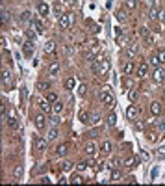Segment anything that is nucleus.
Masks as SVG:
<instances>
[{"mask_svg":"<svg viewBox=\"0 0 165 186\" xmlns=\"http://www.w3.org/2000/svg\"><path fill=\"white\" fill-rule=\"evenodd\" d=\"M150 65H154V67H160V65H161V61H160L158 54H154V56L150 58Z\"/></svg>","mask_w":165,"mask_h":186,"instance_id":"obj_32","label":"nucleus"},{"mask_svg":"<svg viewBox=\"0 0 165 186\" xmlns=\"http://www.w3.org/2000/svg\"><path fill=\"white\" fill-rule=\"evenodd\" d=\"M65 52H67V54H71V52H72V46H69V45H67V46H65Z\"/></svg>","mask_w":165,"mask_h":186,"instance_id":"obj_56","label":"nucleus"},{"mask_svg":"<svg viewBox=\"0 0 165 186\" xmlns=\"http://www.w3.org/2000/svg\"><path fill=\"white\" fill-rule=\"evenodd\" d=\"M72 24H74V15L72 13H63L61 17H59V26H61L63 30L71 28Z\"/></svg>","mask_w":165,"mask_h":186,"instance_id":"obj_1","label":"nucleus"},{"mask_svg":"<svg viewBox=\"0 0 165 186\" xmlns=\"http://www.w3.org/2000/svg\"><path fill=\"white\" fill-rule=\"evenodd\" d=\"M115 17H117L119 22H126V21H128V13H126V9H119Z\"/></svg>","mask_w":165,"mask_h":186,"instance_id":"obj_19","label":"nucleus"},{"mask_svg":"<svg viewBox=\"0 0 165 186\" xmlns=\"http://www.w3.org/2000/svg\"><path fill=\"white\" fill-rule=\"evenodd\" d=\"M156 177H158V167L152 169V179H156Z\"/></svg>","mask_w":165,"mask_h":186,"instance_id":"obj_54","label":"nucleus"},{"mask_svg":"<svg viewBox=\"0 0 165 186\" xmlns=\"http://www.w3.org/2000/svg\"><path fill=\"white\" fill-rule=\"evenodd\" d=\"M98 123H100V115H98V114H89V123H87V125L97 127Z\"/></svg>","mask_w":165,"mask_h":186,"instance_id":"obj_21","label":"nucleus"},{"mask_svg":"<svg viewBox=\"0 0 165 186\" xmlns=\"http://www.w3.org/2000/svg\"><path fill=\"white\" fill-rule=\"evenodd\" d=\"M145 41H147V45H154V36H152V34H148V36L145 37Z\"/></svg>","mask_w":165,"mask_h":186,"instance_id":"obj_48","label":"nucleus"},{"mask_svg":"<svg viewBox=\"0 0 165 186\" xmlns=\"http://www.w3.org/2000/svg\"><path fill=\"white\" fill-rule=\"evenodd\" d=\"M71 169H72V162H63L61 164V171L65 173V171H71Z\"/></svg>","mask_w":165,"mask_h":186,"instance_id":"obj_35","label":"nucleus"},{"mask_svg":"<svg viewBox=\"0 0 165 186\" xmlns=\"http://www.w3.org/2000/svg\"><path fill=\"white\" fill-rule=\"evenodd\" d=\"M67 153H69V143H61L56 149V157H65Z\"/></svg>","mask_w":165,"mask_h":186,"instance_id":"obj_15","label":"nucleus"},{"mask_svg":"<svg viewBox=\"0 0 165 186\" xmlns=\"http://www.w3.org/2000/svg\"><path fill=\"white\" fill-rule=\"evenodd\" d=\"M152 78H154L156 84H161V82L165 80V71H163L161 67H154V71H152Z\"/></svg>","mask_w":165,"mask_h":186,"instance_id":"obj_3","label":"nucleus"},{"mask_svg":"<svg viewBox=\"0 0 165 186\" xmlns=\"http://www.w3.org/2000/svg\"><path fill=\"white\" fill-rule=\"evenodd\" d=\"M147 73H148V64H141L137 67V76H139V78H145Z\"/></svg>","mask_w":165,"mask_h":186,"instance_id":"obj_18","label":"nucleus"},{"mask_svg":"<svg viewBox=\"0 0 165 186\" xmlns=\"http://www.w3.org/2000/svg\"><path fill=\"white\" fill-rule=\"evenodd\" d=\"M132 71H134V64H132V61L124 64V67H123V73H124V74H130Z\"/></svg>","mask_w":165,"mask_h":186,"instance_id":"obj_30","label":"nucleus"},{"mask_svg":"<svg viewBox=\"0 0 165 186\" xmlns=\"http://www.w3.org/2000/svg\"><path fill=\"white\" fill-rule=\"evenodd\" d=\"M85 167H87V162H80V164H78V171H84Z\"/></svg>","mask_w":165,"mask_h":186,"instance_id":"obj_51","label":"nucleus"},{"mask_svg":"<svg viewBox=\"0 0 165 186\" xmlns=\"http://www.w3.org/2000/svg\"><path fill=\"white\" fill-rule=\"evenodd\" d=\"M147 2L150 4V8H152V6H156V0H147Z\"/></svg>","mask_w":165,"mask_h":186,"instance_id":"obj_58","label":"nucleus"},{"mask_svg":"<svg viewBox=\"0 0 165 186\" xmlns=\"http://www.w3.org/2000/svg\"><path fill=\"white\" fill-rule=\"evenodd\" d=\"M97 149H98V147H97V143H93V142H89V143L84 147V151H85L87 157H93V154L97 153Z\"/></svg>","mask_w":165,"mask_h":186,"instance_id":"obj_13","label":"nucleus"},{"mask_svg":"<svg viewBox=\"0 0 165 186\" xmlns=\"http://www.w3.org/2000/svg\"><path fill=\"white\" fill-rule=\"evenodd\" d=\"M136 99H137V91H136V89H130V91H128V101L134 102Z\"/></svg>","mask_w":165,"mask_h":186,"instance_id":"obj_33","label":"nucleus"},{"mask_svg":"<svg viewBox=\"0 0 165 186\" xmlns=\"http://www.w3.org/2000/svg\"><path fill=\"white\" fill-rule=\"evenodd\" d=\"M22 171H24V166H22V164H19L17 167L13 169V179H15V181H19V179L22 177Z\"/></svg>","mask_w":165,"mask_h":186,"instance_id":"obj_20","label":"nucleus"},{"mask_svg":"<svg viewBox=\"0 0 165 186\" xmlns=\"http://www.w3.org/2000/svg\"><path fill=\"white\" fill-rule=\"evenodd\" d=\"M137 114H139V110H137V108L134 106V104H130V106L126 108V117H128V119H136Z\"/></svg>","mask_w":165,"mask_h":186,"instance_id":"obj_11","label":"nucleus"},{"mask_svg":"<svg viewBox=\"0 0 165 186\" xmlns=\"http://www.w3.org/2000/svg\"><path fill=\"white\" fill-rule=\"evenodd\" d=\"M163 157H165V145H161L158 149V158H163Z\"/></svg>","mask_w":165,"mask_h":186,"instance_id":"obj_49","label":"nucleus"},{"mask_svg":"<svg viewBox=\"0 0 165 186\" xmlns=\"http://www.w3.org/2000/svg\"><path fill=\"white\" fill-rule=\"evenodd\" d=\"M47 145H48V138H37L35 140V149L39 153H43L45 149H47Z\"/></svg>","mask_w":165,"mask_h":186,"instance_id":"obj_7","label":"nucleus"},{"mask_svg":"<svg viewBox=\"0 0 165 186\" xmlns=\"http://www.w3.org/2000/svg\"><path fill=\"white\" fill-rule=\"evenodd\" d=\"M63 110V102H54V114H59Z\"/></svg>","mask_w":165,"mask_h":186,"instance_id":"obj_37","label":"nucleus"},{"mask_svg":"<svg viewBox=\"0 0 165 186\" xmlns=\"http://www.w3.org/2000/svg\"><path fill=\"white\" fill-rule=\"evenodd\" d=\"M37 171H39V173H45V171H47V166H41V167L37 169Z\"/></svg>","mask_w":165,"mask_h":186,"instance_id":"obj_55","label":"nucleus"},{"mask_svg":"<svg viewBox=\"0 0 165 186\" xmlns=\"http://www.w3.org/2000/svg\"><path fill=\"white\" fill-rule=\"evenodd\" d=\"M110 166H111V169H113V167H117V166H119V158H113V160L110 162Z\"/></svg>","mask_w":165,"mask_h":186,"instance_id":"obj_52","label":"nucleus"},{"mask_svg":"<svg viewBox=\"0 0 165 186\" xmlns=\"http://www.w3.org/2000/svg\"><path fill=\"white\" fill-rule=\"evenodd\" d=\"M98 101L102 102V104H106V106H111V104H115V101H113V95L108 91V88L104 89V91H100L98 93Z\"/></svg>","mask_w":165,"mask_h":186,"instance_id":"obj_2","label":"nucleus"},{"mask_svg":"<svg viewBox=\"0 0 165 186\" xmlns=\"http://www.w3.org/2000/svg\"><path fill=\"white\" fill-rule=\"evenodd\" d=\"M8 125L11 129H19V121H17V117H15V112L13 110H9V114H8Z\"/></svg>","mask_w":165,"mask_h":186,"instance_id":"obj_8","label":"nucleus"},{"mask_svg":"<svg viewBox=\"0 0 165 186\" xmlns=\"http://www.w3.org/2000/svg\"><path fill=\"white\" fill-rule=\"evenodd\" d=\"M54 50H56V41H47V43H45V46H43L45 54H52Z\"/></svg>","mask_w":165,"mask_h":186,"instance_id":"obj_14","label":"nucleus"},{"mask_svg":"<svg viewBox=\"0 0 165 186\" xmlns=\"http://www.w3.org/2000/svg\"><path fill=\"white\" fill-rule=\"evenodd\" d=\"M59 121H61V119H59V117H58V114H54V115L50 117V123H52V125H54V127H58V125H59Z\"/></svg>","mask_w":165,"mask_h":186,"instance_id":"obj_39","label":"nucleus"},{"mask_svg":"<svg viewBox=\"0 0 165 186\" xmlns=\"http://www.w3.org/2000/svg\"><path fill=\"white\" fill-rule=\"evenodd\" d=\"M78 93H80V95H85V93H87V86L85 84H80L78 86Z\"/></svg>","mask_w":165,"mask_h":186,"instance_id":"obj_43","label":"nucleus"},{"mask_svg":"<svg viewBox=\"0 0 165 186\" xmlns=\"http://www.w3.org/2000/svg\"><path fill=\"white\" fill-rule=\"evenodd\" d=\"M80 121H82V123H89V114H87V112H82V114H80Z\"/></svg>","mask_w":165,"mask_h":186,"instance_id":"obj_41","label":"nucleus"},{"mask_svg":"<svg viewBox=\"0 0 165 186\" xmlns=\"http://www.w3.org/2000/svg\"><path fill=\"white\" fill-rule=\"evenodd\" d=\"M136 4H137V0H126L124 6H126L128 9H134V8H136Z\"/></svg>","mask_w":165,"mask_h":186,"instance_id":"obj_40","label":"nucleus"},{"mask_svg":"<svg viewBox=\"0 0 165 186\" xmlns=\"http://www.w3.org/2000/svg\"><path fill=\"white\" fill-rule=\"evenodd\" d=\"M34 49H35V46H34V41H30V39H28V41L24 43V54H28V56H30V54H34Z\"/></svg>","mask_w":165,"mask_h":186,"instance_id":"obj_22","label":"nucleus"},{"mask_svg":"<svg viewBox=\"0 0 165 186\" xmlns=\"http://www.w3.org/2000/svg\"><path fill=\"white\" fill-rule=\"evenodd\" d=\"M39 106H41V110H43V112H50V110H52L48 101H41V102H39Z\"/></svg>","mask_w":165,"mask_h":186,"instance_id":"obj_27","label":"nucleus"},{"mask_svg":"<svg viewBox=\"0 0 165 186\" xmlns=\"http://www.w3.org/2000/svg\"><path fill=\"white\" fill-rule=\"evenodd\" d=\"M9 84H11V73L8 69H2V86L9 88Z\"/></svg>","mask_w":165,"mask_h":186,"instance_id":"obj_9","label":"nucleus"},{"mask_svg":"<svg viewBox=\"0 0 165 186\" xmlns=\"http://www.w3.org/2000/svg\"><path fill=\"white\" fill-rule=\"evenodd\" d=\"M121 177H123V175H121V171H119L117 167H113V169H111V181H119Z\"/></svg>","mask_w":165,"mask_h":186,"instance_id":"obj_29","label":"nucleus"},{"mask_svg":"<svg viewBox=\"0 0 165 186\" xmlns=\"http://www.w3.org/2000/svg\"><path fill=\"white\" fill-rule=\"evenodd\" d=\"M58 136H59V130H58V127L52 125V129L48 130V142H50V140H56Z\"/></svg>","mask_w":165,"mask_h":186,"instance_id":"obj_25","label":"nucleus"},{"mask_svg":"<svg viewBox=\"0 0 165 186\" xmlns=\"http://www.w3.org/2000/svg\"><path fill=\"white\" fill-rule=\"evenodd\" d=\"M30 28H32V30H35L37 34H43V30H45L43 22H41L37 17H32V21H30Z\"/></svg>","mask_w":165,"mask_h":186,"instance_id":"obj_5","label":"nucleus"},{"mask_svg":"<svg viewBox=\"0 0 165 186\" xmlns=\"http://www.w3.org/2000/svg\"><path fill=\"white\" fill-rule=\"evenodd\" d=\"M24 34H26V37H28L30 41H35V37H37V32H35V30H32V28L24 30Z\"/></svg>","mask_w":165,"mask_h":186,"instance_id":"obj_24","label":"nucleus"},{"mask_svg":"<svg viewBox=\"0 0 165 186\" xmlns=\"http://www.w3.org/2000/svg\"><path fill=\"white\" fill-rule=\"evenodd\" d=\"M59 73V64H58V61H52V64L48 65V74L50 76H56Z\"/></svg>","mask_w":165,"mask_h":186,"instance_id":"obj_17","label":"nucleus"},{"mask_svg":"<svg viewBox=\"0 0 165 186\" xmlns=\"http://www.w3.org/2000/svg\"><path fill=\"white\" fill-rule=\"evenodd\" d=\"M150 112H152V115H161V112H163V106H161V102H152L150 104Z\"/></svg>","mask_w":165,"mask_h":186,"instance_id":"obj_12","label":"nucleus"},{"mask_svg":"<svg viewBox=\"0 0 165 186\" xmlns=\"http://www.w3.org/2000/svg\"><path fill=\"white\" fill-rule=\"evenodd\" d=\"M54 9H56V13L59 15V17L63 15V8H61V4H56V6H54Z\"/></svg>","mask_w":165,"mask_h":186,"instance_id":"obj_46","label":"nucleus"},{"mask_svg":"<svg viewBox=\"0 0 165 186\" xmlns=\"http://www.w3.org/2000/svg\"><path fill=\"white\" fill-rule=\"evenodd\" d=\"M158 58H160L161 64H165V50H163V49H161V50H158Z\"/></svg>","mask_w":165,"mask_h":186,"instance_id":"obj_47","label":"nucleus"},{"mask_svg":"<svg viewBox=\"0 0 165 186\" xmlns=\"http://www.w3.org/2000/svg\"><path fill=\"white\" fill-rule=\"evenodd\" d=\"M45 123H47V117H45L43 114H37L35 115V127L41 130V129H45Z\"/></svg>","mask_w":165,"mask_h":186,"instance_id":"obj_16","label":"nucleus"},{"mask_svg":"<svg viewBox=\"0 0 165 186\" xmlns=\"http://www.w3.org/2000/svg\"><path fill=\"white\" fill-rule=\"evenodd\" d=\"M37 88H39V91H48V89H50V82H48V80H41V82L37 84Z\"/></svg>","mask_w":165,"mask_h":186,"instance_id":"obj_26","label":"nucleus"},{"mask_svg":"<svg viewBox=\"0 0 165 186\" xmlns=\"http://www.w3.org/2000/svg\"><path fill=\"white\" fill-rule=\"evenodd\" d=\"M100 61V71H98V74L100 76H104L108 71H110V67H111V64H110V60L108 58H102V60H98Z\"/></svg>","mask_w":165,"mask_h":186,"instance_id":"obj_6","label":"nucleus"},{"mask_svg":"<svg viewBox=\"0 0 165 186\" xmlns=\"http://www.w3.org/2000/svg\"><path fill=\"white\" fill-rule=\"evenodd\" d=\"M100 151H102V153H110V151H111V143H110V142H102Z\"/></svg>","mask_w":165,"mask_h":186,"instance_id":"obj_31","label":"nucleus"},{"mask_svg":"<svg viewBox=\"0 0 165 186\" xmlns=\"http://www.w3.org/2000/svg\"><path fill=\"white\" fill-rule=\"evenodd\" d=\"M11 19V15L8 13V9L6 8H2V24H8V21Z\"/></svg>","mask_w":165,"mask_h":186,"instance_id":"obj_28","label":"nucleus"},{"mask_svg":"<svg viewBox=\"0 0 165 186\" xmlns=\"http://www.w3.org/2000/svg\"><path fill=\"white\" fill-rule=\"evenodd\" d=\"M148 34H150V32H148L147 26H141V28H139V36H141V37H147Z\"/></svg>","mask_w":165,"mask_h":186,"instance_id":"obj_38","label":"nucleus"},{"mask_svg":"<svg viewBox=\"0 0 165 186\" xmlns=\"http://www.w3.org/2000/svg\"><path fill=\"white\" fill-rule=\"evenodd\" d=\"M160 130H161V132L165 134V121H163V123H161V125H160Z\"/></svg>","mask_w":165,"mask_h":186,"instance_id":"obj_57","label":"nucleus"},{"mask_svg":"<svg viewBox=\"0 0 165 186\" xmlns=\"http://www.w3.org/2000/svg\"><path fill=\"white\" fill-rule=\"evenodd\" d=\"M113 30H115V36H117V37H121V34H123V30H121V28H113Z\"/></svg>","mask_w":165,"mask_h":186,"instance_id":"obj_53","label":"nucleus"},{"mask_svg":"<svg viewBox=\"0 0 165 186\" xmlns=\"http://www.w3.org/2000/svg\"><path fill=\"white\" fill-rule=\"evenodd\" d=\"M82 181H84V179H82L80 175H74V177H72V182H74V184H80Z\"/></svg>","mask_w":165,"mask_h":186,"instance_id":"obj_50","label":"nucleus"},{"mask_svg":"<svg viewBox=\"0 0 165 186\" xmlns=\"http://www.w3.org/2000/svg\"><path fill=\"white\" fill-rule=\"evenodd\" d=\"M137 52H139V45L137 43H132V45H128V49H126V58L128 60H134L137 56Z\"/></svg>","mask_w":165,"mask_h":186,"instance_id":"obj_4","label":"nucleus"},{"mask_svg":"<svg viewBox=\"0 0 165 186\" xmlns=\"http://www.w3.org/2000/svg\"><path fill=\"white\" fill-rule=\"evenodd\" d=\"M47 101H48V102H58V95H56V93H48Z\"/></svg>","mask_w":165,"mask_h":186,"instance_id":"obj_42","label":"nucleus"},{"mask_svg":"<svg viewBox=\"0 0 165 186\" xmlns=\"http://www.w3.org/2000/svg\"><path fill=\"white\" fill-rule=\"evenodd\" d=\"M65 88H67V89L74 88V78H67V80H65Z\"/></svg>","mask_w":165,"mask_h":186,"instance_id":"obj_44","label":"nucleus"},{"mask_svg":"<svg viewBox=\"0 0 165 186\" xmlns=\"http://www.w3.org/2000/svg\"><path fill=\"white\" fill-rule=\"evenodd\" d=\"M136 162H137L136 158H128V160L124 162V166H126V167H132V166H136Z\"/></svg>","mask_w":165,"mask_h":186,"instance_id":"obj_45","label":"nucleus"},{"mask_svg":"<svg viewBox=\"0 0 165 186\" xmlns=\"http://www.w3.org/2000/svg\"><path fill=\"white\" fill-rule=\"evenodd\" d=\"M115 123H117V115L115 114H110L108 115V127H113Z\"/></svg>","mask_w":165,"mask_h":186,"instance_id":"obj_34","label":"nucleus"},{"mask_svg":"<svg viewBox=\"0 0 165 186\" xmlns=\"http://www.w3.org/2000/svg\"><path fill=\"white\" fill-rule=\"evenodd\" d=\"M21 19H22V21H28V22H30V21H32V13H30V11H22Z\"/></svg>","mask_w":165,"mask_h":186,"instance_id":"obj_36","label":"nucleus"},{"mask_svg":"<svg viewBox=\"0 0 165 186\" xmlns=\"http://www.w3.org/2000/svg\"><path fill=\"white\" fill-rule=\"evenodd\" d=\"M37 11H39V15H43V17H45V15H48V4L47 2H43V0H39V2H37Z\"/></svg>","mask_w":165,"mask_h":186,"instance_id":"obj_10","label":"nucleus"},{"mask_svg":"<svg viewBox=\"0 0 165 186\" xmlns=\"http://www.w3.org/2000/svg\"><path fill=\"white\" fill-rule=\"evenodd\" d=\"M160 15H161V13L158 11V8H156V6H152L150 9H148V17H150L152 21H156V19H160Z\"/></svg>","mask_w":165,"mask_h":186,"instance_id":"obj_23","label":"nucleus"}]
</instances>
